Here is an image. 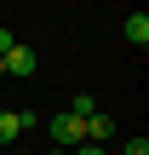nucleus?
Masks as SVG:
<instances>
[{
	"label": "nucleus",
	"mask_w": 149,
	"mask_h": 155,
	"mask_svg": "<svg viewBox=\"0 0 149 155\" xmlns=\"http://www.w3.org/2000/svg\"><path fill=\"white\" fill-rule=\"evenodd\" d=\"M23 132H29V127H23V109H0V150H6V144H17Z\"/></svg>",
	"instance_id": "20e7f679"
},
{
	"label": "nucleus",
	"mask_w": 149,
	"mask_h": 155,
	"mask_svg": "<svg viewBox=\"0 0 149 155\" xmlns=\"http://www.w3.org/2000/svg\"><path fill=\"white\" fill-rule=\"evenodd\" d=\"M0 155H6V150H0Z\"/></svg>",
	"instance_id": "9b49d317"
},
{
	"label": "nucleus",
	"mask_w": 149,
	"mask_h": 155,
	"mask_svg": "<svg viewBox=\"0 0 149 155\" xmlns=\"http://www.w3.org/2000/svg\"><path fill=\"white\" fill-rule=\"evenodd\" d=\"M52 155H69V150H52Z\"/></svg>",
	"instance_id": "1a4fd4ad"
},
{
	"label": "nucleus",
	"mask_w": 149,
	"mask_h": 155,
	"mask_svg": "<svg viewBox=\"0 0 149 155\" xmlns=\"http://www.w3.org/2000/svg\"><path fill=\"white\" fill-rule=\"evenodd\" d=\"M121 155H149V138H144V132H138V138H126V144H121Z\"/></svg>",
	"instance_id": "423d86ee"
},
{
	"label": "nucleus",
	"mask_w": 149,
	"mask_h": 155,
	"mask_svg": "<svg viewBox=\"0 0 149 155\" xmlns=\"http://www.w3.org/2000/svg\"><path fill=\"white\" fill-rule=\"evenodd\" d=\"M11 46H17V35H11V29H6V23H0V58H6V52H11Z\"/></svg>",
	"instance_id": "0eeeda50"
},
{
	"label": "nucleus",
	"mask_w": 149,
	"mask_h": 155,
	"mask_svg": "<svg viewBox=\"0 0 149 155\" xmlns=\"http://www.w3.org/2000/svg\"><path fill=\"white\" fill-rule=\"evenodd\" d=\"M69 155H109L103 144H80V150H69Z\"/></svg>",
	"instance_id": "6e6552de"
},
{
	"label": "nucleus",
	"mask_w": 149,
	"mask_h": 155,
	"mask_svg": "<svg viewBox=\"0 0 149 155\" xmlns=\"http://www.w3.org/2000/svg\"><path fill=\"white\" fill-rule=\"evenodd\" d=\"M109 138H115V115H109V109L86 115V144H109Z\"/></svg>",
	"instance_id": "7ed1b4c3"
},
{
	"label": "nucleus",
	"mask_w": 149,
	"mask_h": 155,
	"mask_svg": "<svg viewBox=\"0 0 149 155\" xmlns=\"http://www.w3.org/2000/svg\"><path fill=\"white\" fill-rule=\"evenodd\" d=\"M0 69H6V75H34L40 58H34V46H11V52L0 58Z\"/></svg>",
	"instance_id": "f03ea898"
},
{
	"label": "nucleus",
	"mask_w": 149,
	"mask_h": 155,
	"mask_svg": "<svg viewBox=\"0 0 149 155\" xmlns=\"http://www.w3.org/2000/svg\"><path fill=\"white\" fill-rule=\"evenodd\" d=\"M121 29H126V40H132V46H149V17H144V12H132Z\"/></svg>",
	"instance_id": "39448f33"
},
{
	"label": "nucleus",
	"mask_w": 149,
	"mask_h": 155,
	"mask_svg": "<svg viewBox=\"0 0 149 155\" xmlns=\"http://www.w3.org/2000/svg\"><path fill=\"white\" fill-rule=\"evenodd\" d=\"M52 144H57V150H80V144H86V127H80L69 109H57V115H52Z\"/></svg>",
	"instance_id": "f257e3e1"
},
{
	"label": "nucleus",
	"mask_w": 149,
	"mask_h": 155,
	"mask_svg": "<svg viewBox=\"0 0 149 155\" xmlns=\"http://www.w3.org/2000/svg\"><path fill=\"white\" fill-rule=\"evenodd\" d=\"M0 75H6V69H0Z\"/></svg>",
	"instance_id": "9d476101"
}]
</instances>
